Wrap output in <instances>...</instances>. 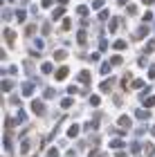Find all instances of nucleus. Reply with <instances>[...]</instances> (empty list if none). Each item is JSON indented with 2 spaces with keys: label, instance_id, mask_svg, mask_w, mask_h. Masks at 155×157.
I'll list each match as a JSON object with an SVG mask.
<instances>
[{
  "label": "nucleus",
  "instance_id": "34",
  "mask_svg": "<svg viewBox=\"0 0 155 157\" xmlns=\"http://www.w3.org/2000/svg\"><path fill=\"white\" fill-rule=\"evenodd\" d=\"M130 88H137V90H139V88H144V81H139V78H137V81H133Z\"/></svg>",
  "mask_w": 155,
  "mask_h": 157
},
{
  "label": "nucleus",
  "instance_id": "2",
  "mask_svg": "<svg viewBox=\"0 0 155 157\" xmlns=\"http://www.w3.org/2000/svg\"><path fill=\"white\" fill-rule=\"evenodd\" d=\"M146 34H149V27L142 25V27H137V32L133 34V38H135V40H142V38H146Z\"/></svg>",
  "mask_w": 155,
  "mask_h": 157
},
{
  "label": "nucleus",
  "instance_id": "37",
  "mask_svg": "<svg viewBox=\"0 0 155 157\" xmlns=\"http://www.w3.org/2000/svg\"><path fill=\"white\" fill-rule=\"evenodd\" d=\"M130 151H133V153H135V155L139 153V144H137V141H133V144H130Z\"/></svg>",
  "mask_w": 155,
  "mask_h": 157
},
{
  "label": "nucleus",
  "instance_id": "49",
  "mask_svg": "<svg viewBox=\"0 0 155 157\" xmlns=\"http://www.w3.org/2000/svg\"><path fill=\"white\" fill-rule=\"evenodd\" d=\"M52 5V0H43V7H50Z\"/></svg>",
  "mask_w": 155,
  "mask_h": 157
},
{
  "label": "nucleus",
  "instance_id": "47",
  "mask_svg": "<svg viewBox=\"0 0 155 157\" xmlns=\"http://www.w3.org/2000/svg\"><path fill=\"white\" fill-rule=\"evenodd\" d=\"M149 78H155V67H151V70H149Z\"/></svg>",
  "mask_w": 155,
  "mask_h": 157
},
{
  "label": "nucleus",
  "instance_id": "24",
  "mask_svg": "<svg viewBox=\"0 0 155 157\" xmlns=\"http://www.w3.org/2000/svg\"><path fill=\"white\" fill-rule=\"evenodd\" d=\"M149 92H151V88H149V85H144V88H142V92H139V99L144 101V99L149 97Z\"/></svg>",
  "mask_w": 155,
  "mask_h": 157
},
{
  "label": "nucleus",
  "instance_id": "9",
  "mask_svg": "<svg viewBox=\"0 0 155 157\" xmlns=\"http://www.w3.org/2000/svg\"><path fill=\"white\" fill-rule=\"evenodd\" d=\"M117 124H119V128L128 130V128H130V119H128V117H119V121H117Z\"/></svg>",
  "mask_w": 155,
  "mask_h": 157
},
{
  "label": "nucleus",
  "instance_id": "46",
  "mask_svg": "<svg viewBox=\"0 0 155 157\" xmlns=\"http://www.w3.org/2000/svg\"><path fill=\"white\" fill-rule=\"evenodd\" d=\"M128 13H137V7L135 5H128Z\"/></svg>",
  "mask_w": 155,
  "mask_h": 157
},
{
  "label": "nucleus",
  "instance_id": "48",
  "mask_svg": "<svg viewBox=\"0 0 155 157\" xmlns=\"http://www.w3.org/2000/svg\"><path fill=\"white\" fill-rule=\"evenodd\" d=\"M115 157H128V155H126V153H124V151H122V148H119V153H117V155H115Z\"/></svg>",
  "mask_w": 155,
  "mask_h": 157
},
{
  "label": "nucleus",
  "instance_id": "26",
  "mask_svg": "<svg viewBox=\"0 0 155 157\" xmlns=\"http://www.w3.org/2000/svg\"><path fill=\"white\" fill-rule=\"evenodd\" d=\"M108 49V40L106 38H99V52H106Z\"/></svg>",
  "mask_w": 155,
  "mask_h": 157
},
{
  "label": "nucleus",
  "instance_id": "30",
  "mask_svg": "<svg viewBox=\"0 0 155 157\" xmlns=\"http://www.w3.org/2000/svg\"><path fill=\"white\" fill-rule=\"evenodd\" d=\"M74 101H72V99H70V97H65V99H63V101H61V105H63V108H70V105H72Z\"/></svg>",
  "mask_w": 155,
  "mask_h": 157
},
{
  "label": "nucleus",
  "instance_id": "50",
  "mask_svg": "<svg viewBox=\"0 0 155 157\" xmlns=\"http://www.w3.org/2000/svg\"><path fill=\"white\" fill-rule=\"evenodd\" d=\"M117 5H128V0H117Z\"/></svg>",
  "mask_w": 155,
  "mask_h": 157
},
{
  "label": "nucleus",
  "instance_id": "17",
  "mask_svg": "<svg viewBox=\"0 0 155 157\" xmlns=\"http://www.w3.org/2000/svg\"><path fill=\"white\" fill-rule=\"evenodd\" d=\"M65 56H68V52H65V49H56V52H54V59H56V61H63Z\"/></svg>",
  "mask_w": 155,
  "mask_h": 157
},
{
  "label": "nucleus",
  "instance_id": "28",
  "mask_svg": "<svg viewBox=\"0 0 155 157\" xmlns=\"http://www.w3.org/2000/svg\"><path fill=\"white\" fill-rule=\"evenodd\" d=\"M144 153H146V155H153V153H155V146H153V144H146V146H144Z\"/></svg>",
  "mask_w": 155,
  "mask_h": 157
},
{
  "label": "nucleus",
  "instance_id": "19",
  "mask_svg": "<svg viewBox=\"0 0 155 157\" xmlns=\"http://www.w3.org/2000/svg\"><path fill=\"white\" fill-rule=\"evenodd\" d=\"M110 146L115 148V151H119V148H124V139H112V141H110Z\"/></svg>",
  "mask_w": 155,
  "mask_h": 157
},
{
  "label": "nucleus",
  "instance_id": "8",
  "mask_svg": "<svg viewBox=\"0 0 155 157\" xmlns=\"http://www.w3.org/2000/svg\"><path fill=\"white\" fill-rule=\"evenodd\" d=\"M79 130H81V128L76 126V124H74V126H70V128H68V137H70V139H74L76 135H79Z\"/></svg>",
  "mask_w": 155,
  "mask_h": 157
},
{
  "label": "nucleus",
  "instance_id": "42",
  "mask_svg": "<svg viewBox=\"0 0 155 157\" xmlns=\"http://www.w3.org/2000/svg\"><path fill=\"white\" fill-rule=\"evenodd\" d=\"M144 20H146V23H149V20H153V11H146V13H144Z\"/></svg>",
  "mask_w": 155,
  "mask_h": 157
},
{
  "label": "nucleus",
  "instance_id": "5",
  "mask_svg": "<svg viewBox=\"0 0 155 157\" xmlns=\"http://www.w3.org/2000/svg\"><path fill=\"white\" fill-rule=\"evenodd\" d=\"M112 85H115V78H108V81H101L99 90H101V92H110V90H112Z\"/></svg>",
  "mask_w": 155,
  "mask_h": 157
},
{
  "label": "nucleus",
  "instance_id": "52",
  "mask_svg": "<svg viewBox=\"0 0 155 157\" xmlns=\"http://www.w3.org/2000/svg\"><path fill=\"white\" fill-rule=\"evenodd\" d=\"M59 5H68V0H59Z\"/></svg>",
  "mask_w": 155,
  "mask_h": 157
},
{
  "label": "nucleus",
  "instance_id": "33",
  "mask_svg": "<svg viewBox=\"0 0 155 157\" xmlns=\"http://www.w3.org/2000/svg\"><path fill=\"white\" fill-rule=\"evenodd\" d=\"M99 103H101V99H99V97H90V105H95V108H97Z\"/></svg>",
  "mask_w": 155,
  "mask_h": 157
},
{
  "label": "nucleus",
  "instance_id": "14",
  "mask_svg": "<svg viewBox=\"0 0 155 157\" xmlns=\"http://www.w3.org/2000/svg\"><path fill=\"white\" fill-rule=\"evenodd\" d=\"M151 52H155V38H151L146 43V47H144V54H151Z\"/></svg>",
  "mask_w": 155,
  "mask_h": 157
},
{
  "label": "nucleus",
  "instance_id": "29",
  "mask_svg": "<svg viewBox=\"0 0 155 157\" xmlns=\"http://www.w3.org/2000/svg\"><path fill=\"white\" fill-rule=\"evenodd\" d=\"M34 32H36V27H34V25H27V29H25V34H27V36H34Z\"/></svg>",
  "mask_w": 155,
  "mask_h": 157
},
{
  "label": "nucleus",
  "instance_id": "4",
  "mask_svg": "<svg viewBox=\"0 0 155 157\" xmlns=\"http://www.w3.org/2000/svg\"><path fill=\"white\" fill-rule=\"evenodd\" d=\"M68 74H70V67H68V65H63V67L56 70V74H54V76H56V81H63V78H65Z\"/></svg>",
  "mask_w": 155,
  "mask_h": 157
},
{
  "label": "nucleus",
  "instance_id": "45",
  "mask_svg": "<svg viewBox=\"0 0 155 157\" xmlns=\"http://www.w3.org/2000/svg\"><path fill=\"white\" fill-rule=\"evenodd\" d=\"M137 63H139V65H146L149 61H146V56H139V59H137Z\"/></svg>",
  "mask_w": 155,
  "mask_h": 157
},
{
  "label": "nucleus",
  "instance_id": "38",
  "mask_svg": "<svg viewBox=\"0 0 155 157\" xmlns=\"http://www.w3.org/2000/svg\"><path fill=\"white\" fill-rule=\"evenodd\" d=\"M110 63H112V65H122V56H112Z\"/></svg>",
  "mask_w": 155,
  "mask_h": 157
},
{
  "label": "nucleus",
  "instance_id": "18",
  "mask_svg": "<svg viewBox=\"0 0 155 157\" xmlns=\"http://www.w3.org/2000/svg\"><path fill=\"white\" fill-rule=\"evenodd\" d=\"M20 153H23V155L29 153V139H23V144H20Z\"/></svg>",
  "mask_w": 155,
  "mask_h": 157
},
{
  "label": "nucleus",
  "instance_id": "1",
  "mask_svg": "<svg viewBox=\"0 0 155 157\" xmlns=\"http://www.w3.org/2000/svg\"><path fill=\"white\" fill-rule=\"evenodd\" d=\"M32 110L36 112V115H45V105H43V101H41V99H34V101H32Z\"/></svg>",
  "mask_w": 155,
  "mask_h": 157
},
{
  "label": "nucleus",
  "instance_id": "23",
  "mask_svg": "<svg viewBox=\"0 0 155 157\" xmlns=\"http://www.w3.org/2000/svg\"><path fill=\"white\" fill-rule=\"evenodd\" d=\"M112 47H115V49H126V40H122V38H119V40H115V43H112Z\"/></svg>",
  "mask_w": 155,
  "mask_h": 157
},
{
  "label": "nucleus",
  "instance_id": "12",
  "mask_svg": "<svg viewBox=\"0 0 155 157\" xmlns=\"http://www.w3.org/2000/svg\"><path fill=\"white\" fill-rule=\"evenodd\" d=\"M52 70H54V65H52L50 61H47V63H43V65H41V72H43V74H52Z\"/></svg>",
  "mask_w": 155,
  "mask_h": 157
},
{
  "label": "nucleus",
  "instance_id": "39",
  "mask_svg": "<svg viewBox=\"0 0 155 157\" xmlns=\"http://www.w3.org/2000/svg\"><path fill=\"white\" fill-rule=\"evenodd\" d=\"M47 157H59V151H56V148H50V151H47Z\"/></svg>",
  "mask_w": 155,
  "mask_h": 157
},
{
  "label": "nucleus",
  "instance_id": "21",
  "mask_svg": "<svg viewBox=\"0 0 155 157\" xmlns=\"http://www.w3.org/2000/svg\"><path fill=\"white\" fill-rule=\"evenodd\" d=\"M117 27H119V18H112L110 25H108V29H110V32H117Z\"/></svg>",
  "mask_w": 155,
  "mask_h": 157
},
{
  "label": "nucleus",
  "instance_id": "6",
  "mask_svg": "<svg viewBox=\"0 0 155 157\" xmlns=\"http://www.w3.org/2000/svg\"><path fill=\"white\" fill-rule=\"evenodd\" d=\"M2 34H5V40H7V45H14V43H16V34H14L11 29H5Z\"/></svg>",
  "mask_w": 155,
  "mask_h": 157
},
{
  "label": "nucleus",
  "instance_id": "10",
  "mask_svg": "<svg viewBox=\"0 0 155 157\" xmlns=\"http://www.w3.org/2000/svg\"><path fill=\"white\" fill-rule=\"evenodd\" d=\"M110 67H112V63H101L99 65V74L103 76V74H110Z\"/></svg>",
  "mask_w": 155,
  "mask_h": 157
},
{
  "label": "nucleus",
  "instance_id": "13",
  "mask_svg": "<svg viewBox=\"0 0 155 157\" xmlns=\"http://www.w3.org/2000/svg\"><path fill=\"white\" fill-rule=\"evenodd\" d=\"M11 88H14V81L5 76V81H2V90H5V92H11Z\"/></svg>",
  "mask_w": 155,
  "mask_h": 157
},
{
  "label": "nucleus",
  "instance_id": "27",
  "mask_svg": "<svg viewBox=\"0 0 155 157\" xmlns=\"http://www.w3.org/2000/svg\"><path fill=\"white\" fill-rule=\"evenodd\" d=\"M76 13H79V16H83V18H86V16H88V7H86V5H81L79 9H76Z\"/></svg>",
  "mask_w": 155,
  "mask_h": 157
},
{
  "label": "nucleus",
  "instance_id": "32",
  "mask_svg": "<svg viewBox=\"0 0 155 157\" xmlns=\"http://www.w3.org/2000/svg\"><path fill=\"white\" fill-rule=\"evenodd\" d=\"M108 13H110V11H106V9L99 11V20H101V23H103V20H108Z\"/></svg>",
  "mask_w": 155,
  "mask_h": 157
},
{
  "label": "nucleus",
  "instance_id": "41",
  "mask_svg": "<svg viewBox=\"0 0 155 157\" xmlns=\"http://www.w3.org/2000/svg\"><path fill=\"white\" fill-rule=\"evenodd\" d=\"M68 92H70V94H76V92H79V88H76V85H70Z\"/></svg>",
  "mask_w": 155,
  "mask_h": 157
},
{
  "label": "nucleus",
  "instance_id": "36",
  "mask_svg": "<svg viewBox=\"0 0 155 157\" xmlns=\"http://www.w3.org/2000/svg\"><path fill=\"white\" fill-rule=\"evenodd\" d=\"M34 45H36V49L41 52V49H43V40H41V38H34Z\"/></svg>",
  "mask_w": 155,
  "mask_h": 157
},
{
  "label": "nucleus",
  "instance_id": "25",
  "mask_svg": "<svg viewBox=\"0 0 155 157\" xmlns=\"http://www.w3.org/2000/svg\"><path fill=\"white\" fill-rule=\"evenodd\" d=\"M144 105H146V108H153V105H155V97H146L144 99Z\"/></svg>",
  "mask_w": 155,
  "mask_h": 157
},
{
  "label": "nucleus",
  "instance_id": "44",
  "mask_svg": "<svg viewBox=\"0 0 155 157\" xmlns=\"http://www.w3.org/2000/svg\"><path fill=\"white\" fill-rule=\"evenodd\" d=\"M70 27H72V23H70V18H68V20H63V29H70Z\"/></svg>",
  "mask_w": 155,
  "mask_h": 157
},
{
  "label": "nucleus",
  "instance_id": "15",
  "mask_svg": "<svg viewBox=\"0 0 155 157\" xmlns=\"http://www.w3.org/2000/svg\"><path fill=\"white\" fill-rule=\"evenodd\" d=\"M119 83H122V88H124V90H126V88H130V85H128V83H130V72H126L124 78H122Z\"/></svg>",
  "mask_w": 155,
  "mask_h": 157
},
{
  "label": "nucleus",
  "instance_id": "16",
  "mask_svg": "<svg viewBox=\"0 0 155 157\" xmlns=\"http://www.w3.org/2000/svg\"><path fill=\"white\" fill-rule=\"evenodd\" d=\"M135 117H137V119H149L151 115H149V110H139V108H137V110H135Z\"/></svg>",
  "mask_w": 155,
  "mask_h": 157
},
{
  "label": "nucleus",
  "instance_id": "31",
  "mask_svg": "<svg viewBox=\"0 0 155 157\" xmlns=\"http://www.w3.org/2000/svg\"><path fill=\"white\" fill-rule=\"evenodd\" d=\"M76 40H79V45H83V43H86V32H79V34H76Z\"/></svg>",
  "mask_w": 155,
  "mask_h": 157
},
{
  "label": "nucleus",
  "instance_id": "11",
  "mask_svg": "<svg viewBox=\"0 0 155 157\" xmlns=\"http://www.w3.org/2000/svg\"><path fill=\"white\" fill-rule=\"evenodd\" d=\"M79 81H81V83H86V85L90 83V72H88V70H83V72H79Z\"/></svg>",
  "mask_w": 155,
  "mask_h": 157
},
{
  "label": "nucleus",
  "instance_id": "43",
  "mask_svg": "<svg viewBox=\"0 0 155 157\" xmlns=\"http://www.w3.org/2000/svg\"><path fill=\"white\" fill-rule=\"evenodd\" d=\"M45 97H47V99H52V97H54V90H52V88H47V90H45Z\"/></svg>",
  "mask_w": 155,
  "mask_h": 157
},
{
  "label": "nucleus",
  "instance_id": "40",
  "mask_svg": "<svg viewBox=\"0 0 155 157\" xmlns=\"http://www.w3.org/2000/svg\"><path fill=\"white\" fill-rule=\"evenodd\" d=\"M92 7H95V9H101V7H103V0H95Z\"/></svg>",
  "mask_w": 155,
  "mask_h": 157
},
{
  "label": "nucleus",
  "instance_id": "3",
  "mask_svg": "<svg viewBox=\"0 0 155 157\" xmlns=\"http://www.w3.org/2000/svg\"><path fill=\"white\" fill-rule=\"evenodd\" d=\"M36 90V85H34V81H25L23 83V94L25 97H32V92Z\"/></svg>",
  "mask_w": 155,
  "mask_h": 157
},
{
  "label": "nucleus",
  "instance_id": "20",
  "mask_svg": "<svg viewBox=\"0 0 155 157\" xmlns=\"http://www.w3.org/2000/svg\"><path fill=\"white\" fill-rule=\"evenodd\" d=\"M25 121H27V115H25L23 110H18V115H16V124H25Z\"/></svg>",
  "mask_w": 155,
  "mask_h": 157
},
{
  "label": "nucleus",
  "instance_id": "51",
  "mask_svg": "<svg viewBox=\"0 0 155 157\" xmlns=\"http://www.w3.org/2000/svg\"><path fill=\"white\" fill-rule=\"evenodd\" d=\"M142 2H144V5H153V2H155V0H142Z\"/></svg>",
  "mask_w": 155,
  "mask_h": 157
},
{
  "label": "nucleus",
  "instance_id": "7",
  "mask_svg": "<svg viewBox=\"0 0 155 157\" xmlns=\"http://www.w3.org/2000/svg\"><path fill=\"white\" fill-rule=\"evenodd\" d=\"M63 7H65V5L56 7V9L52 11V18H54V20H61V18H63V13H65V9H63Z\"/></svg>",
  "mask_w": 155,
  "mask_h": 157
},
{
  "label": "nucleus",
  "instance_id": "35",
  "mask_svg": "<svg viewBox=\"0 0 155 157\" xmlns=\"http://www.w3.org/2000/svg\"><path fill=\"white\" fill-rule=\"evenodd\" d=\"M50 32H52V27H50V23H45V25H43V34H45V36H50Z\"/></svg>",
  "mask_w": 155,
  "mask_h": 157
},
{
  "label": "nucleus",
  "instance_id": "22",
  "mask_svg": "<svg viewBox=\"0 0 155 157\" xmlns=\"http://www.w3.org/2000/svg\"><path fill=\"white\" fill-rule=\"evenodd\" d=\"M16 18L20 20V23H25V18H27V11H25V9H18V11H16Z\"/></svg>",
  "mask_w": 155,
  "mask_h": 157
}]
</instances>
